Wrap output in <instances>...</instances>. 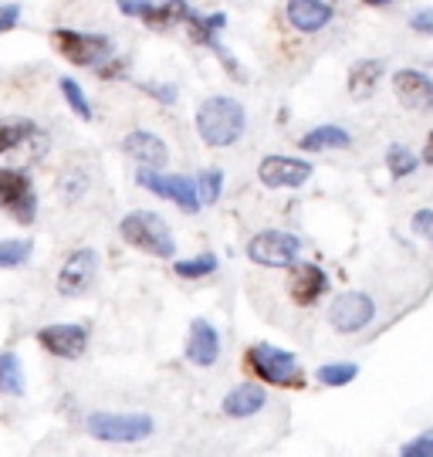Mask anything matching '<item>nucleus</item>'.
Here are the masks:
<instances>
[{"mask_svg": "<svg viewBox=\"0 0 433 457\" xmlns=\"http://www.w3.org/2000/svg\"><path fill=\"white\" fill-rule=\"evenodd\" d=\"M264 407H268V390L261 383H251V379H244L234 390H227V396L221 400V410L230 420H251Z\"/></svg>", "mask_w": 433, "mask_h": 457, "instance_id": "obj_14", "label": "nucleus"}, {"mask_svg": "<svg viewBox=\"0 0 433 457\" xmlns=\"http://www.w3.org/2000/svg\"><path fill=\"white\" fill-rule=\"evenodd\" d=\"M410 228H413L417 237H423V241L433 247V207H420V211L413 213V220H410Z\"/></svg>", "mask_w": 433, "mask_h": 457, "instance_id": "obj_30", "label": "nucleus"}, {"mask_svg": "<svg viewBox=\"0 0 433 457\" xmlns=\"http://www.w3.org/2000/svg\"><path fill=\"white\" fill-rule=\"evenodd\" d=\"M244 251L261 268H291V264H298V254H302V237L291 230L268 228L257 230Z\"/></svg>", "mask_w": 433, "mask_h": 457, "instance_id": "obj_5", "label": "nucleus"}, {"mask_svg": "<svg viewBox=\"0 0 433 457\" xmlns=\"http://www.w3.org/2000/svg\"><path fill=\"white\" fill-rule=\"evenodd\" d=\"M119 234H122L126 245H132L136 251H146V254H153V258H173V254H177V237H173V230H170V224L162 220L160 213H153V211L126 213L122 224H119Z\"/></svg>", "mask_w": 433, "mask_h": 457, "instance_id": "obj_3", "label": "nucleus"}, {"mask_svg": "<svg viewBox=\"0 0 433 457\" xmlns=\"http://www.w3.org/2000/svg\"><path fill=\"white\" fill-rule=\"evenodd\" d=\"M247 370H251L257 379L271 383V386H302V383H305L295 353L281 349V345H268V343L251 345V349H247Z\"/></svg>", "mask_w": 433, "mask_h": 457, "instance_id": "obj_4", "label": "nucleus"}, {"mask_svg": "<svg viewBox=\"0 0 433 457\" xmlns=\"http://www.w3.org/2000/svg\"><path fill=\"white\" fill-rule=\"evenodd\" d=\"M291 298L298 302V305H312V302H319L325 288H329V278L321 271L319 264H291Z\"/></svg>", "mask_w": 433, "mask_h": 457, "instance_id": "obj_18", "label": "nucleus"}, {"mask_svg": "<svg viewBox=\"0 0 433 457\" xmlns=\"http://www.w3.org/2000/svg\"><path fill=\"white\" fill-rule=\"evenodd\" d=\"M362 4H370V7H386V4H393V0H362Z\"/></svg>", "mask_w": 433, "mask_h": 457, "instance_id": "obj_37", "label": "nucleus"}, {"mask_svg": "<svg viewBox=\"0 0 433 457\" xmlns=\"http://www.w3.org/2000/svg\"><path fill=\"white\" fill-rule=\"evenodd\" d=\"M187 360L200 370H210L221 360V332L210 326L207 319H193L187 332Z\"/></svg>", "mask_w": 433, "mask_h": 457, "instance_id": "obj_15", "label": "nucleus"}, {"mask_svg": "<svg viewBox=\"0 0 433 457\" xmlns=\"http://www.w3.org/2000/svg\"><path fill=\"white\" fill-rule=\"evenodd\" d=\"M353 146V136L342 126H315L298 139V149L305 153H325V149H349Z\"/></svg>", "mask_w": 433, "mask_h": 457, "instance_id": "obj_19", "label": "nucleus"}, {"mask_svg": "<svg viewBox=\"0 0 433 457\" xmlns=\"http://www.w3.org/2000/svg\"><path fill=\"white\" fill-rule=\"evenodd\" d=\"M122 149H126V156H132L143 170H162V166L170 163L166 143L149 129H132L126 139H122Z\"/></svg>", "mask_w": 433, "mask_h": 457, "instance_id": "obj_16", "label": "nucleus"}, {"mask_svg": "<svg viewBox=\"0 0 433 457\" xmlns=\"http://www.w3.org/2000/svg\"><path fill=\"white\" fill-rule=\"evenodd\" d=\"M34 245L31 241H0V268H14V264H24L31 258Z\"/></svg>", "mask_w": 433, "mask_h": 457, "instance_id": "obj_27", "label": "nucleus"}, {"mask_svg": "<svg viewBox=\"0 0 433 457\" xmlns=\"http://www.w3.org/2000/svg\"><path fill=\"white\" fill-rule=\"evenodd\" d=\"M196 190H200V200L204 204H217L221 194H224V173L221 170H204L196 177Z\"/></svg>", "mask_w": 433, "mask_h": 457, "instance_id": "obj_26", "label": "nucleus"}, {"mask_svg": "<svg viewBox=\"0 0 433 457\" xmlns=\"http://www.w3.org/2000/svg\"><path fill=\"white\" fill-rule=\"evenodd\" d=\"M98 275V254L92 247H79L64 258L62 271H58V295L62 298H81L96 285Z\"/></svg>", "mask_w": 433, "mask_h": 457, "instance_id": "obj_11", "label": "nucleus"}, {"mask_svg": "<svg viewBox=\"0 0 433 457\" xmlns=\"http://www.w3.org/2000/svg\"><path fill=\"white\" fill-rule=\"evenodd\" d=\"M372 319H376V302L366 292H346L329 305V326L336 328L338 336L362 332Z\"/></svg>", "mask_w": 433, "mask_h": 457, "instance_id": "obj_8", "label": "nucleus"}, {"mask_svg": "<svg viewBox=\"0 0 433 457\" xmlns=\"http://www.w3.org/2000/svg\"><path fill=\"white\" fill-rule=\"evenodd\" d=\"M410 28L417 34H427V37H433V7H420L417 14L410 17Z\"/></svg>", "mask_w": 433, "mask_h": 457, "instance_id": "obj_31", "label": "nucleus"}, {"mask_svg": "<svg viewBox=\"0 0 433 457\" xmlns=\"http://www.w3.org/2000/svg\"><path fill=\"white\" fill-rule=\"evenodd\" d=\"M400 457H433V427L400 447Z\"/></svg>", "mask_w": 433, "mask_h": 457, "instance_id": "obj_29", "label": "nucleus"}, {"mask_svg": "<svg viewBox=\"0 0 433 457\" xmlns=\"http://www.w3.org/2000/svg\"><path fill=\"white\" fill-rule=\"evenodd\" d=\"M420 163L433 166V129H430V139H427V146H423V156H420Z\"/></svg>", "mask_w": 433, "mask_h": 457, "instance_id": "obj_36", "label": "nucleus"}, {"mask_svg": "<svg viewBox=\"0 0 433 457\" xmlns=\"http://www.w3.org/2000/svg\"><path fill=\"white\" fill-rule=\"evenodd\" d=\"M355 376H359V366L355 362H325V366H319V373H315V379H319L321 386H349Z\"/></svg>", "mask_w": 433, "mask_h": 457, "instance_id": "obj_24", "label": "nucleus"}, {"mask_svg": "<svg viewBox=\"0 0 433 457\" xmlns=\"http://www.w3.org/2000/svg\"><path fill=\"white\" fill-rule=\"evenodd\" d=\"M257 180L264 183L268 190H295V187L312 180V163L298 160V156L271 153V156H264L257 163Z\"/></svg>", "mask_w": 433, "mask_h": 457, "instance_id": "obj_10", "label": "nucleus"}, {"mask_svg": "<svg viewBox=\"0 0 433 457\" xmlns=\"http://www.w3.org/2000/svg\"><path fill=\"white\" fill-rule=\"evenodd\" d=\"M62 96L68 98V105L75 109L79 119H92V105H88V98L81 92V85L75 79H62Z\"/></svg>", "mask_w": 433, "mask_h": 457, "instance_id": "obj_28", "label": "nucleus"}, {"mask_svg": "<svg viewBox=\"0 0 433 457\" xmlns=\"http://www.w3.org/2000/svg\"><path fill=\"white\" fill-rule=\"evenodd\" d=\"M136 180L143 183L149 194L162 196V200H173L179 211L200 213V207H204L196 180H190V177H170V173H160V170H139Z\"/></svg>", "mask_w": 433, "mask_h": 457, "instance_id": "obj_7", "label": "nucleus"}, {"mask_svg": "<svg viewBox=\"0 0 433 457\" xmlns=\"http://www.w3.org/2000/svg\"><path fill=\"white\" fill-rule=\"evenodd\" d=\"M85 430L102 444H143L156 434V420L149 413H115V410H96L85 417Z\"/></svg>", "mask_w": 433, "mask_h": 457, "instance_id": "obj_2", "label": "nucleus"}, {"mask_svg": "<svg viewBox=\"0 0 433 457\" xmlns=\"http://www.w3.org/2000/svg\"><path fill=\"white\" fill-rule=\"evenodd\" d=\"M115 4H119V11L129 17H146L149 7H153V0H115Z\"/></svg>", "mask_w": 433, "mask_h": 457, "instance_id": "obj_33", "label": "nucleus"}, {"mask_svg": "<svg viewBox=\"0 0 433 457\" xmlns=\"http://www.w3.org/2000/svg\"><path fill=\"white\" fill-rule=\"evenodd\" d=\"M17 17H21V7L17 4H7V7H0V34L11 31L17 24Z\"/></svg>", "mask_w": 433, "mask_h": 457, "instance_id": "obj_35", "label": "nucleus"}, {"mask_svg": "<svg viewBox=\"0 0 433 457\" xmlns=\"http://www.w3.org/2000/svg\"><path fill=\"white\" fill-rule=\"evenodd\" d=\"M393 92L396 102L410 112H430L433 109V79L417 68H400L393 75Z\"/></svg>", "mask_w": 433, "mask_h": 457, "instance_id": "obj_13", "label": "nucleus"}, {"mask_svg": "<svg viewBox=\"0 0 433 457\" xmlns=\"http://www.w3.org/2000/svg\"><path fill=\"white\" fill-rule=\"evenodd\" d=\"M88 326L85 322H54L37 332V343L48 349L51 356L58 360H79L81 353L88 349Z\"/></svg>", "mask_w": 433, "mask_h": 457, "instance_id": "obj_12", "label": "nucleus"}, {"mask_svg": "<svg viewBox=\"0 0 433 457\" xmlns=\"http://www.w3.org/2000/svg\"><path fill=\"white\" fill-rule=\"evenodd\" d=\"M85 187H88V180H85L81 173H71V177H64V180H62L64 200H79V196L85 194Z\"/></svg>", "mask_w": 433, "mask_h": 457, "instance_id": "obj_32", "label": "nucleus"}, {"mask_svg": "<svg viewBox=\"0 0 433 457\" xmlns=\"http://www.w3.org/2000/svg\"><path fill=\"white\" fill-rule=\"evenodd\" d=\"M386 170H389L393 180H406V177H413L420 170V160L406 146L393 143V146L386 149Z\"/></svg>", "mask_w": 433, "mask_h": 457, "instance_id": "obj_23", "label": "nucleus"}, {"mask_svg": "<svg viewBox=\"0 0 433 457\" xmlns=\"http://www.w3.org/2000/svg\"><path fill=\"white\" fill-rule=\"evenodd\" d=\"M247 129V112L237 98L230 96H210L196 109V132L200 139L213 149L234 146Z\"/></svg>", "mask_w": 433, "mask_h": 457, "instance_id": "obj_1", "label": "nucleus"}, {"mask_svg": "<svg viewBox=\"0 0 433 457\" xmlns=\"http://www.w3.org/2000/svg\"><path fill=\"white\" fill-rule=\"evenodd\" d=\"M34 136H37V126L31 119H0V156L34 139Z\"/></svg>", "mask_w": 433, "mask_h": 457, "instance_id": "obj_21", "label": "nucleus"}, {"mask_svg": "<svg viewBox=\"0 0 433 457\" xmlns=\"http://www.w3.org/2000/svg\"><path fill=\"white\" fill-rule=\"evenodd\" d=\"M179 278H207L217 271V254H210V251H204V254H196V258H187V262H177V268H173Z\"/></svg>", "mask_w": 433, "mask_h": 457, "instance_id": "obj_25", "label": "nucleus"}, {"mask_svg": "<svg viewBox=\"0 0 433 457\" xmlns=\"http://www.w3.org/2000/svg\"><path fill=\"white\" fill-rule=\"evenodd\" d=\"M0 393L24 396V366L17 360V353H0Z\"/></svg>", "mask_w": 433, "mask_h": 457, "instance_id": "obj_22", "label": "nucleus"}, {"mask_svg": "<svg viewBox=\"0 0 433 457\" xmlns=\"http://www.w3.org/2000/svg\"><path fill=\"white\" fill-rule=\"evenodd\" d=\"M143 88L149 92V96L160 98V102H166V105H173V102H177V88H173V85H149L146 82Z\"/></svg>", "mask_w": 433, "mask_h": 457, "instance_id": "obj_34", "label": "nucleus"}, {"mask_svg": "<svg viewBox=\"0 0 433 457\" xmlns=\"http://www.w3.org/2000/svg\"><path fill=\"white\" fill-rule=\"evenodd\" d=\"M383 79V62L379 58H362V62H355L353 71H349V92L353 96H370L372 88L379 85Z\"/></svg>", "mask_w": 433, "mask_h": 457, "instance_id": "obj_20", "label": "nucleus"}, {"mask_svg": "<svg viewBox=\"0 0 433 457\" xmlns=\"http://www.w3.org/2000/svg\"><path fill=\"white\" fill-rule=\"evenodd\" d=\"M332 14H336V11H332V4H325V0H288V4H285L288 24L302 34H319L321 28H329Z\"/></svg>", "mask_w": 433, "mask_h": 457, "instance_id": "obj_17", "label": "nucleus"}, {"mask_svg": "<svg viewBox=\"0 0 433 457\" xmlns=\"http://www.w3.org/2000/svg\"><path fill=\"white\" fill-rule=\"evenodd\" d=\"M0 211L11 213L17 224H31L37 217V194L24 170H0Z\"/></svg>", "mask_w": 433, "mask_h": 457, "instance_id": "obj_6", "label": "nucleus"}, {"mask_svg": "<svg viewBox=\"0 0 433 457\" xmlns=\"http://www.w3.org/2000/svg\"><path fill=\"white\" fill-rule=\"evenodd\" d=\"M51 41L58 45V51H62L71 65H81V68H92L112 54L109 37H102V34H81V31H64V28H58V31L51 34Z\"/></svg>", "mask_w": 433, "mask_h": 457, "instance_id": "obj_9", "label": "nucleus"}]
</instances>
